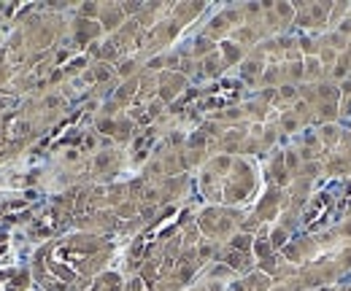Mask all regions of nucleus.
I'll return each mask as SVG.
<instances>
[{"instance_id":"obj_5","label":"nucleus","mask_w":351,"mask_h":291,"mask_svg":"<svg viewBox=\"0 0 351 291\" xmlns=\"http://www.w3.org/2000/svg\"><path fill=\"white\" fill-rule=\"evenodd\" d=\"M89 291H119V278L117 275H103Z\"/></svg>"},{"instance_id":"obj_4","label":"nucleus","mask_w":351,"mask_h":291,"mask_svg":"<svg viewBox=\"0 0 351 291\" xmlns=\"http://www.w3.org/2000/svg\"><path fill=\"white\" fill-rule=\"evenodd\" d=\"M27 289V275L19 270L0 273V291H25Z\"/></svg>"},{"instance_id":"obj_7","label":"nucleus","mask_w":351,"mask_h":291,"mask_svg":"<svg viewBox=\"0 0 351 291\" xmlns=\"http://www.w3.org/2000/svg\"><path fill=\"white\" fill-rule=\"evenodd\" d=\"M3 14H5V8H0V16H3Z\"/></svg>"},{"instance_id":"obj_3","label":"nucleus","mask_w":351,"mask_h":291,"mask_svg":"<svg viewBox=\"0 0 351 291\" xmlns=\"http://www.w3.org/2000/svg\"><path fill=\"white\" fill-rule=\"evenodd\" d=\"M36 203V197L30 194H25V197H8V200H3L0 203V218H19L22 213H27L30 205Z\"/></svg>"},{"instance_id":"obj_6","label":"nucleus","mask_w":351,"mask_h":291,"mask_svg":"<svg viewBox=\"0 0 351 291\" xmlns=\"http://www.w3.org/2000/svg\"><path fill=\"white\" fill-rule=\"evenodd\" d=\"M3 140H5V135H3V132H0V146H3Z\"/></svg>"},{"instance_id":"obj_2","label":"nucleus","mask_w":351,"mask_h":291,"mask_svg":"<svg viewBox=\"0 0 351 291\" xmlns=\"http://www.w3.org/2000/svg\"><path fill=\"white\" fill-rule=\"evenodd\" d=\"M60 227H62L60 213H57V210H46V213H41V216L33 221L30 235H33V238H49V235H54Z\"/></svg>"},{"instance_id":"obj_1","label":"nucleus","mask_w":351,"mask_h":291,"mask_svg":"<svg viewBox=\"0 0 351 291\" xmlns=\"http://www.w3.org/2000/svg\"><path fill=\"white\" fill-rule=\"evenodd\" d=\"M92 251H87L79 240H68V243H57L51 249L41 253V262L44 267L51 273V278L62 281V283H71L76 278H82L87 273L89 262H92Z\"/></svg>"}]
</instances>
